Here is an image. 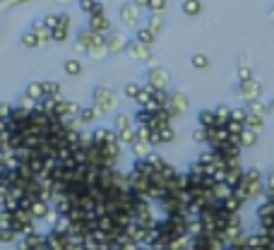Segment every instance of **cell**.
<instances>
[{
  "instance_id": "15",
  "label": "cell",
  "mask_w": 274,
  "mask_h": 250,
  "mask_svg": "<svg viewBox=\"0 0 274 250\" xmlns=\"http://www.w3.org/2000/svg\"><path fill=\"white\" fill-rule=\"evenodd\" d=\"M24 94H27L29 99H34V101H44V99H46L44 80H31V82L24 87Z\"/></svg>"
},
{
  "instance_id": "25",
  "label": "cell",
  "mask_w": 274,
  "mask_h": 250,
  "mask_svg": "<svg viewBox=\"0 0 274 250\" xmlns=\"http://www.w3.org/2000/svg\"><path fill=\"white\" fill-rule=\"evenodd\" d=\"M135 41H140V44H145V46H154V41H156V34L152 31V29H147L145 24L135 31Z\"/></svg>"
},
{
  "instance_id": "27",
  "label": "cell",
  "mask_w": 274,
  "mask_h": 250,
  "mask_svg": "<svg viewBox=\"0 0 274 250\" xmlns=\"http://www.w3.org/2000/svg\"><path fill=\"white\" fill-rule=\"evenodd\" d=\"M183 15H188V17H197V15H202V3L200 0H183Z\"/></svg>"
},
{
  "instance_id": "32",
  "label": "cell",
  "mask_w": 274,
  "mask_h": 250,
  "mask_svg": "<svg viewBox=\"0 0 274 250\" xmlns=\"http://www.w3.org/2000/svg\"><path fill=\"white\" fill-rule=\"evenodd\" d=\"M15 224H19V226H24V224H34L37 222V219H34V217H31V212H29V209H22V207H17V209H15Z\"/></svg>"
},
{
  "instance_id": "4",
  "label": "cell",
  "mask_w": 274,
  "mask_h": 250,
  "mask_svg": "<svg viewBox=\"0 0 274 250\" xmlns=\"http://www.w3.org/2000/svg\"><path fill=\"white\" fill-rule=\"evenodd\" d=\"M236 94L246 103L257 101V99H262V94H265V84L260 82L257 77L255 80H248V82H238L236 84Z\"/></svg>"
},
{
  "instance_id": "12",
  "label": "cell",
  "mask_w": 274,
  "mask_h": 250,
  "mask_svg": "<svg viewBox=\"0 0 274 250\" xmlns=\"http://www.w3.org/2000/svg\"><path fill=\"white\" fill-rule=\"evenodd\" d=\"M67 233H60L58 229H46V250H65Z\"/></svg>"
},
{
  "instance_id": "55",
  "label": "cell",
  "mask_w": 274,
  "mask_h": 250,
  "mask_svg": "<svg viewBox=\"0 0 274 250\" xmlns=\"http://www.w3.org/2000/svg\"><path fill=\"white\" fill-rule=\"evenodd\" d=\"M267 116H269V118H274V99L267 103Z\"/></svg>"
},
{
  "instance_id": "20",
  "label": "cell",
  "mask_w": 274,
  "mask_h": 250,
  "mask_svg": "<svg viewBox=\"0 0 274 250\" xmlns=\"http://www.w3.org/2000/svg\"><path fill=\"white\" fill-rule=\"evenodd\" d=\"M197 125L204 130H210L217 125V113H214V109H202L200 113H197Z\"/></svg>"
},
{
  "instance_id": "33",
  "label": "cell",
  "mask_w": 274,
  "mask_h": 250,
  "mask_svg": "<svg viewBox=\"0 0 274 250\" xmlns=\"http://www.w3.org/2000/svg\"><path fill=\"white\" fill-rule=\"evenodd\" d=\"M60 219H63V214L58 212L55 207H51V209H48V214L44 217V222H41V224H46V229H55Z\"/></svg>"
},
{
  "instance_id": "47",
  "label": "cell",
  "mask_w": 274,
  "mask_h": 250,
  "mask_svg": "<svg viewBox=\"0 0 274 250\" xmlns=\"http://www.w3.org/2000/svg\"><path fill=\"white\" fill-rule=\"evenodd\" d=\"M77 8H80L84 15L89 17L91 12H94V8H96V0H77Z\"/></svg>"
},
{
  "instance_id": "23",
  "label": "cell",
  "mask_w": 274,
  "mask_h": 250,
  "mask_svg": "<svg viewBox=\"0 0 274 250\" xmlns=\"http://www.w3.org/2000/svg\"><path fill=\"white\" fill-rule=\"evenodd\" d=\"M51 207H53V204L46 202V200H34V204H31V209H29V212H31V217H34L37 222H44V217L48 214Z\"/></svg>"
},
{
  "instance_id": "51",
  "label": "cell",
  "mask_w": 274,
  "mask_h": 250,
  "mask_svg": "<svg viewBox=\"0 0 274 250\" xmlns=\"http://www.w3.org/2000/svg\"><path fill=\"white\" fill-rule=\"evenodd\" d=\"M149 145H152V149L164 145V142H161V135H159V130H152V132H149Z\"/></svg>"
},
{
  "instance_id": "49",
  "label": "cell",
  "mask_w": 274,
  "mask_h": 250,
  "mask_svg": "<svg viewBox=\"0 0 274 250\" xmlns=\"http://www.w3.org/2000/svg\"><path fill=\"white\" fill-rule=\"evenodd\" d=\"M44 24H46V29H51L53 31L55 27H58V12H48V15H44Z\"/></svg>"
},
{
  "instance_id": "18",
  "label": "cell",
  "mask_w": 274,
  "mask_h": 250,
  "mask_svg": "<svg viewBox=\"0 0 274 250\" xmlns=\"http://www.w3.org/2000/svg\"><path fill=\"white\" fill-rule=\"evenodd\" d=\"M154 149H152V145L149 142H142V139H137L135 145L130 147V154H132V161H140V159H147L149 154H152Z\"/></svg>"
},
{
  "instance_id": "45",
  "label": "cell",
  "mask_w": 274,
  "mask_h": 250,
  "mask_svg": "<svg viewBox=\"0 0 274 250\" xmlns=\"http://www.w3.org/2000/svg\"><path fill=\"white\" fill-rule=\"evenodd\" d=\"M12 113H15V103L12 101H0V118H3V121H10Z\"/></svg>"
},
{
  "instance_id": "42",
  "label": "cell",
  "mask_w": 274,
  "mask_h": 250,
  "mask_svg": "<svg viewBox=\"0 0 274 250\" xmlns=\"http://www.w3.org/2000/svg\"><path fill=\"white\" fill-rule=\"evenodd\" d=\"M17 243V233L12 229H0V245H12Z\"/></svg>"
},
{
  "instance_id": "54",
  "label": "cell",
  "mask_w": 274,
  "mask_h": 250,
  "mask_svg": "<svg viewBox=\"0 0 274 250\" xmlns=\"http://www.w3.org/2000/svg\"><path fill=\"white\" fill-rule=\"evenodd\" d=\"M140 10H149V0H132Z\"/></svg>"
},
{
  "instance_id": "43",
  "label": "cell",
  "mask_w": 274,
  "mask_h": 250,
  "mask_svg": "<svg viewBox=\"0 0 274 250\" xmlns=\"http://www.w3.org/2000/svg\"><path fill=\"white\" fill-rule=\"evenodd\" d=\"M159 135H161V142H164V145H171L176 139V130L171 128V125H161V128H159Z\"/></svg>"
},
{
  "instance_id": "3",
  "label": "cell",
  "mask_w": 274,
  "mask_h": 250,
  "mask_svg": "<svg viewBox=\"0 0 274 250\" xmlns=\"http://www.w3.org/2000/svg\"><path fill=\"white\" fill-rule=\"evenodd\" d=\"M101 41H106V37H104V34H96V31H91L87 24L75 31V51H77V53H87L94 44H101Z\"/></svg>"
},
{
  "instance_id": "21",
  "label": "cell",
  "mask_w": 274,
  "mask_h": 250,
  "mask_svg": "<svg viewBox=\"0 0 274 250\" xmlns=\"http://www.w3.org/2000/svg\"><path fill=\"white\" fill-rule=\"evenodd\" d=\"M87 56H89L91 60H106V58L111 56L109 44H106V41H101V44H94V46L87 51Z\"/></svg>"
},
{
  "instance_id": "17",
  "label": "cell",
  "mask_w": 274,
  "mask_h": 250,
  "mask_svg": "<svg viewBox=\"0 0 274 250\" xmlns=\"http://www.w3.org/2000/svg\"><path fill=\"white\" fill-rule=\"evenodd\" d=\"M104 118V113L99 111V109H94V106H82V111H80V121L84 123V125H94L96 121H101Z\"/></svg>"
},
{
  "instance_id": "44",
  "label": "cell",
  "mask_w": 274,
  "mask_h": 250,
  "mask_svg": "<svg viewBox=\"0 0 274 250\" xmlns=\"http://www.w3.org/2000/svg\"><path fill=\"white\" fill-rule=\"evenodd\" d=\"M89 236H91V241L99 243V245H106V243H111V233L101 231V229H94V231H91Z\"/></svg>"
},
{
  "instance_id": "50",
  "label": "cell",
  "mask_w": 274,
  "mask_h": 250,
  "mask_svg": "<svg viewBox=\"0 0 274 250\" xmlns=\"http://www.w3.org/2000/svg\"><path fill=\"white\" fill-rule=\"evenodd\" d=\"M58 24L65 29H73V15L70 12H58Z\"/></svg>"
},
{
  "instance_id": "28",
  "label": "cell",
  "mask_w": 274,
  "mask_h": 250,
  "mask_svg": "<svg viewBox=\"0 0 274 250\" xmlns=\"http://www.w3.org/2000/svg\"><path fill=\"white\" fill-rule=\"evenodd\" d=\"M246 109H248V113H250V116H260V118H269V116H267V103L262 101V99H257V101H250V103H246Z\"/></svg>"
},
{
  "instance_id": "59",
  "label": "cell",
  "mask_w": 274,
  "mask_h": 250,
  "mask_svg": "<svg viewBox=\"0 0 274 250\" xmlns=\"http://www.w3.org/2000/svg\"><path fill=\"white\" fill-rule=\"evenodd\" d=\"M269 17H272V19H274V8H272V10H269Z\"/></svg>"
},
{
  "instance_id": "16",
  "label": "cell",
  "mask_w": 274,
  "mask_h": 250,
  "mask_svg": "<svg viewBox=\"0 0 274 250\" xmlns=\"http://www.w3.org/2000/svg\"><path fill=\"white\" fill-rule=\"evenodd\" d=\"M130 128H135V116H132V113H123V111L116 113V118H113V130L120 132V130H130Z\"/></svg>"
},
{
  "instance_id": "2",
  "label": "cell",
  "mask_w": 274,
  "mask_h": 250,
  "mask_svg": "<svg viewBox=\"0 0 274 250\" xmlns=\"http://www.w3.org/2000/svg\"><path fill=\"white\" fill-rule=\"evenodd\" d=\"M118 17H120V22H123V27L132 29V31H137V29L142 27V22H145V19H142V10L137 8L132 0H128V3L120 5Z\"/></svg>"
},
{
  "instance_id": "9",
  "label": "cell",
  "mask_w": 274,
  "mask_h": 250,
  "mask_svg": "<svg viewBox=\"0 0 274 250\" xmlns=\"http://www.w3.org/2000/svg\"><path fill=\"white\" fill-rule=\"evenodd\" d=\"M106 44H109V51L111 56H125V51H128V44L130 39L123 34V31H118V29H113L109 37H106Z\"/></svg>"
},
{
  "instance_id": "58",
  "label": "cell",
  "mask_w": 274,
  "mask_h": 250,
  "mask_svg": "<svg viewBox=\"0 0 274 250\" xmlns=\"http://www.w3.org/2000/svg\"><path fill=\"white\" fill-rule=\"evenodd\" d=\"M58 3H77V0H58Z\"/></svg>"
},
{
  "instance_id": "46",
  "label": "cell",
  "mask_w": 274,
  "mask_h": 250,
  "mask_svg": "<svg viewBox=\"0 0 274 250\" xmlns=\"http://www.w3.org/2000/svg\"><path fill=\"white\" fill-rule=\"evenodd\" d=\"M192 142L195 145H207V130L197 125V128L192 130Z\"/></svg>"
},
{
  "instance_id": "38",
  "label": "cell",
  "mask_w": 274,
  "mask_h": 250,
  "mask_svg": "<svg viewBox=\"0 0 274 250\" xmlns=\"http://www.w3.org/2000/svg\"><path fill=\"white\" fill-rule=\"evenodd\" d=\"M228 121L246 125V123H248V109H246V106H241V109H231V118H228Z\"/></svg>"
},
{
  "instance_id": "24",
  "label": "cell",
  "mask_w": 274,
  "mask_h": 250,
  "mask_svg": "<svg viewBox=\"0 0 274 250\" xmlns=\"http://www.w3.org/2000/svg\"><path fill=\"white\" fill-rule=\"evenodd\" d=\"M137 142V130L135 128H130V130H120L118 132V145L123 149H130L132 145Z\"/></svg>"
},
{
  "instance_id": "8",
  "label": "cell",
  "mask_w": 274,
  "mask_h": 250,
  "mask_svg": "<svg viewBox=\"0 0 274 250\" xmlns=\"http://www.w3.org/2000/svg\"><path fill=\"white\" fill-rule=\"evenodd\" d=\"M125 56H128L130 60H137V63L149 65V60L154 58V53H152V46H145V44H140V41H135V39H130Z\"/></svg>"
},
{
  "instance_id": "19",
  "label": "cell",
  "mask_w": 274,
  "mask_h": 250,
  "mask_svg": "<svg viewBox=\"0 0 274 250\" xmlns=\"http://www.w3.org/2000/svg\"><path fill=\"white\" fill-rule=\"evenodd\" d=\"M145 27L147 29H152L156 37L164 31V27H166V22H164V15H156V12H149L147 15V19H145Z\"/></svg>"
},
{
  "instance_id": "22",
  "label": "cell",
  "mask_w": 274,
  "mask_h": 250,
  "mask_svg": "<svg viewBox=\"0 0 274 250\" xmlns=\"http://www.w3.org/2000/svg\"><path fill=\"white\" fill-rule=\"evenodd\" d=\"M257 135L260 132H255V130H243L241 132V137H238V145H241V149H253L257 147Z\"/></svg>"
},
{
  "instance_id": "48",
  "label": "cell",
  "mask_w": 274,
  "mask_h": 250,
  "mask_svg": "<svg viewBox=\"0 0 274 250\" xmlns=\"http://www.w3.org/2000/svg\"><path fill=\"white\" fill-rule=\"evenodd\" d=\"M166 3H168V0H149V12H156V15H164Z\"/></svg>"
},
{
  "instance_id": "5",
  "label": "cell",
  "mask_w": 274,
  "mask_h": 250,
  "mask_svg": "<svg viewBox=\"0 0 274 250\" xmlns=\"http://www.w3.org/2000/svg\"><path fill=\"white\" fill-rule=\"evenodd\" d=\"M241 186L246 188L250 197H257V195L265 193V178H262V173L257 168H248V171H243Z\"/></svg>"
},
{
  "instance_id": "11",
  "label": "cell",
  "mask_w": 274,
  "mask_h": 250,
  "mask_svg": "<svg viewBox=\"0 0 274 250\" xmlns=\"http://www.w3.org/2000/svg\"><path fill=\"white\" fill-rule=\"evenodd\" d=\"M91 139H94V145H106V142H118V132L109 125H96V128L91 130Z\"/></svg>"
},
{
  "instance_id": "41",
  "label": "cell",
  "mask_w": 274,
  "mask_h": 250,
  "mask_svg": "<svg viewBox=\"0 0 274 250\" xmlns=\"http://www.w3.org/2000/svg\"><path fill=\"white\" fill-rule=\"evenodd\" d=\"M12 224H15V214L3 207L0 209V229H12Z\"/></svg>"
},
{
  "instance_id": "39",
  "label": "cell",
  "mask_w": 274,
  "mask_h": 250,
  "mask_svg": "<svg viewBox=\"0 0 274 250\" xmlns=\"http://www.w3.org/2000/svg\"><path fill=\"white\" fill-rule=\"evenodd\" d=\"M246 128L248 130H255V132H262V128H265V118H260V116H250V113H248Z\"/></svg>"
},
{
  "instance_id": "1",
  "label": "cell",
  "mask_w": 274,
  "mask_h": 250,
  "mask_svg": "<svg viewBox=\"0 0 274 250\" xmlns=\"http://www.w3.org/2000/svg\"><path fill=\"white\" fill-rule=\"evenodd\" d=\"M91 106L99 109L104 116H111V113H118L120 96L113 87H109V84H99V87H94V92H91Z\"/></svg>"
},
{
  "instance_id": "7",
  "label": "cell",
  "mask_w": 274,
  "mask_h": 250,
  "mask_svg": "<svg viewBox=\"0 0 274 250\" xmlns=\"http://www.w3.org/2000/svg\"><path fill=\"white\" fill-rule=\"evenodd\" d=\"M166 109H168V113H171L174 118H178L183 113H188V109H190V96L185 92H171Z\"/></svg>"
},
{
  "instance_id": "30",
  "label": "cell",
  "mask_w": 274,
  "mask_h": 250,
  "mask_svg": "<svg viewBox=\"0 0 274 250\" xmlns=\"http://www.w3.org/2000/svg\"><path fill=\"white\" fill-rule=\"evenodd\" d=\"M15 106H17V109H24V111H37L39 109V101H34V99H29L27 94L22 92L17 96V101H15Z\"/></svg>"
},
{
  "instance_id": "26",
  "label": "cell",
  "mask_w": 274,
  "mask_h": 250,
  "mask_svg": "<svg viewBox=\"0 0 274 250\" xmlns=\"http://www.w3.org/2000/svg\"><path fill=\"white\" fill-rule=\"evenodd\" d=\"M44 92L46 99H55V96H63V87L58 80H44Z\"/></svg>"
},
{
  "instance_id": "29",
  "label": "cell",
  "mask_w": 274,
  "mask_h": 250,
  "mask_svg": "<svg viewBox=\"0 0 274 250\" xmlns=\"http://www.w3.org/2000/svg\"><path fill=\"white\" fill-rule=\"evenodd\" d=\"M140 92H142V82H135V80L123 87V96H125V99H130V101H135L137 96H140Z\"/></svg>"
},
{
  "instance_id": "36",
  "label": "cell",
  "mask_w": 274,
  "mask_h": 250,
  "mask_svg": "<svg viewBox=\"0 0 274 250\" xmlns=\"http://www.w3.org/2000/svg\"><path fill=\"white\" fill-rule=\"evenodd\" d=\"M190 65L195 70H207L210 67V56H204V53H195L190 58Z\"/></svg>"
},
{
  "instance_id": "31",
  "label": "cell",
  "mask_w": 274,
  "mask_h": 250,
  "mask_svg": "<svg viewBox=\"0 0 274 250\" xmlns=\"http://www.w3.org/2000/svg\"><path fill=\"white\" fill-rule=\"evenodd\" d=\"M63 70H65V75L77 77V75L82 73V63H80L77 58H67V60H65V65H63Z\"/></svg>"
},
{
  "instance_id": "34",
  "label": "cell",
  "mask_w": 274,
  "mask_h": 250,
  "mask_svg": "<svg viewBox=\"0 0 274 250\" xmlns=\"http://www.w3.org/2000/svg\"><path fill=\"white\" fill-rule=\"evenodd\" d=\"M19 44H22L24 48H39V39H37V34H34L31 29H27V31H22Z\"/></svg>"
},
{
  "instance_id": "10",
  "label": "cell",
  "mask_w": 274,
  "mask_h": 250,
  "mask_svg": "<svg viewBox=\"0 0 274 250\" xmlns=\"http://www.w3.org/2000/svg\"><path fill=\"white\" fill-rule=\"evenodd\" d=\"M87 27H89L91 31H96V34L109 37L111 31H113V22H111V17L106 12H104V15H89V17H87Z\"/></svg>"
},
{
  "instance_id": "37",
  "label": "cell",
  "mask_w": 274,
  "mask_h": 250,
  "mask_svg": "<svg viewBox=\"0 0 274 250\" xmlns=\"http://www.w3.org/2000/svg\"><path fill=\"white\" fill-rule=\"evenodd\" d=\"M96 226H99L101 231H106V233H111L113 229H118V226H116V222H113V217H109V214L99 217V219H96Z\"/></svg>"
},
{
  "instance_id": "56",
  "label": "cell",
  "mask_w": 274,
  "mask_h": 250,
  "mask_svg": "<svg viewBox=\"0 0 274 250\" xmlns=\"http://www.w3.org/2000/svg\"><path fill=\"white\" fill-rule=\"evenodd\" d=\"M5 149V139H3V135H0V152Z\"/></svg>"
},
{
  "instance_id": "53",
  "label": "cell",
  "mask_w": 274,
  "mask_h": 250,
  "mask_svg": "<svg viewBox=\"0 0 274 250\" xmlns=\"http://www.w3.org/2000/svg\"><path fill=\"white\" fill-rule=\"evenodd\" d=\"M265 190H274V173H269L265 181Z\"/></svg>"
},
{
  "instance_id": "40",
  "label": "cell",
  "mask_w": 274,
  "mask_h": 250,
  "mask_svg": "<svg viewBox=\"0 0 274 250\" xmlns=\"http://www.w3.org/2000/svg\"><path fill=\"white\" fill-rule=\"evenodd\" d=\"M67 37H70V29L60 27V24H58V27L51 31V39H53L55 44H65V41H67Z\"/></svg>"
},
{
  "instance_id": "13",
  "label": "cell",
  "mask_w": 274,
  "mask_h": 250,
  "mask_svg": "<svg viewBox=\"0 0 274 250\" xmlns=\"http://www.w3.org/2000/svg\"><path fill=\"white\" fill-rule=\"evenodd\" d=\"M29 29H31V31L37 34V39H39V48H46L48 44H53V39H51V29H46L44 19H31Z\"/></svg>"
},
{
  "instance_id": "6",
  "label": "cell",
  "mask_w": 274,
  "mask_h": 250,
  "mask_svg": "<svg viewBox=\"0 0 274 250\" xmlns=\"http://www.w3.org/2000/svg\"><path fill=\"white\" fill-rule=\"evenodd\" d=\"M147 84H152L154 89H168L171 87V73L164 65L156 67H147Z\"/></svg>"
},
{
  "instance_id": "14",
  "label": "cell",
  "mask_w": 274,
  "mask_h": 250,
  "mask_svg": "<svg viewBox=\"0 0 274 250\" xmlns=\"http://www.w3.org/2000/svg\"><path fill=\"white\" fill-rule=\"evenodd\" d=\"M236 75H238V82H248V80H255V73H253V67H250V63H248V56H246V53H241V56H238Z\"/></svg>"
},
{
  "instance_id": "57",
  "label": "cell",
  "mask_w": 274,
  "mask_h": 250,
  "mask_svg": "<svg viewBox=\"0 0 274 250\" xmlns=\"http://www.w3.org/2000/svg\"><path fill=\"white\" fill-rule=\"evenodd\" d=\"M140 250H152V248L149 245H140Z\"/></svg>"
},
{
  "instance_id": "52",
  "label": "cell",
  "mask_w": 274,
  "mask_h": 250,
  "mask_svg": "<svg viewBox=\"0 0 274 250\" xmlns=\"http://www.w3.org/2000/svg\"><path fill=\"white\" fill-rule=\"evenodd\" d=\"M27 3H31V0H0V8L10 10V8H15V5H27Z\"/></svg>"
},
{
  "instance_id": "35",
  "label": "cell",
  "mask_w": 274,
  "mask_h": 250,
  "mask_svg": "<svg viewBox=\"0 0 274 250\" xmlns=\"http://www.w3.org/2000/svg\"><path fill=\"white\" fill-rule=\"evenodd\" d=\"M147 164H149V166L154 168V171H161V168H164L166 164H168V161H166V159L161 157L159 152H152V154L147 157Z\"/></svg>"
}]
</instances>
